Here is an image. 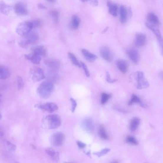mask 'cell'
<instances>
[{"instance_id": "1", "label": "cell", "mask_w": 163, "mask_h": 163, "mask_svg": "<svg viewBox=\"0 0 163 163\" xmlns=\"http://www.w3.org/2000/svg\"><path fill=\"white\" fill-rule=\"evenodd\" d=\"M61 124V119L57 114L47 115L43 119L42 126L47 129H53L57 128Z\"/></svg>"}, {"instance_id": "2", "label": "cell", "mask_w": 163, "mask_h": 163, "mask_svg": "<svg viewBox=\"0 0 163 163\" xmlns=\"http://www.w3.org/2000/svg\"><path fill=\"white\" fill-rule=\"evenodd\" d=\"M54 86L49 82H44L39 85L37 90L39 96L43 99L49 98L53 92Z\"/></svg>"}, {"instance_id": "3", "label": "cell", "mask_w": 163, "mask_h": 163, "mask_svg": "<svg viewBox=\"0 0 163 163\" xmlns=\"http://www.w3.org/2000/svg\"><path fill=\"white\" fill-rule=\"evenodd\" d=\"M39 36L35 32H30L25 36L24 39L20 42V45L23 48H27L30 45L34 44L39 40Z\"/></svg>"}, {"instance_id": "4", "label": "cell", "mask_w": 163, "mask_h": 163, "mask_svg": "<svg viewBox=\"0 0 163 163\" xmlns=\"http://www.w3.org/2000/svg\"><path fill=\"white\" fill-rule=\"evenodd\" d=\"M33 29L30 21H25L19 24L16 28V32L19 35L25 36Z\"/></svg>"}, {"instance_id": "5", "label": "cell", "mask_w": 163, "mask_h": 163, "mask_svg": "<svg viewBox=\"0 0 163 163\" xmlns=\"http://www.w3.org/2000/svg\"><path fill=\"white\" fill-rule=\"evenodd\" d=\"M135 78L137 81V88L142 90L148 88L149 83L145 78L144 73L141 71H138L135 74Z\"/></svg>"}, {"instance_id": "6", "label": "cell", "mask_w": 163, "mask_h": 163, "mask_svg": "<svg viewBox=\"0 0 163 163\" xmlns=\"http://www.w3.org/2000/svg\"><path fill=\"white\" fill-rule=\"evenodd\" d=\"M30 73L32 80L35 82L40 81L45 78L44 71L39 67H34L31 68Z\"/></svg>"}, {"instance_id": "7", "label": "cell", "mask_w": 163, "mask_h": 163, "mask_svg": "<svg viewBox=\"0 0 163 163\" xmlns=\"http://www.w3.org/2000/svg\"><path fill=\"white\" fill-rule=\"evenodd\" d=\"M65 136L62 132H57L51 136L50 141L52 145L55 146H60L63 145L65 140Z\"/></svg>"}, {"instance_id": "8", "label": "cell", "mask_w": 163, "mask_h": 163, "mask_svg": "<svg viewBox=\"0 0 163 163\" xmlns=\"http://www.w3.org/2000/svg\"><path fill=\"white\" fill-rule=\"evenodd\" d=\"M145 25L148 29L153 32L157 37L159 44L161 47L162 53L163 56V38L162 37L160 30L156 26L149 23H146Z\"/></svg>"}, {"instance_id": "9", "label": "cell", "mask_w": 163, "mask_h": 163, "mask_svg": "<svg viewBox=\"0 0 163 163\" xmlns=\"http://www.w3.org/2000/svg\"><path fill=\"white\" fill-rule=\"evenodd\" d=\"M35 107L50 113H53L58 109L57 105L55 103L52 102H47L43 104H37L35 106Z\"/></svg>"}, {"instance_id": "10", "label": "cell", "mask_w": 163, "mask_h": 163, "mask_svg": "<svg viewBox=\"0 0 163 163\" xmlns=\"http://www.w3.org/2000/svg\"><path fill=\"white\" fill-rule=\"evenodd\" d=\"M14 10L15 13L19 15H25L28 13L27 6L25 3L22 2L15 4Z\"/></svg>"}, {"instance_id": "11", "label": "cell", "mask_w": 163, "mask_h": 163, "mask_svg": "<svg viewBox=\"0 0 163 163\" xmlns=\"http://www.w3.org/2000/svg\"><path fill=\"white\" fill-rule=\"evenodd\" d=\"M100 53L102 57L107 62L112 61L113 55L112 52L108 47L104 46L101 47Z\"/></svg>"}, {"instance_id": "12", "label": "cell", "mask_w": 163, "mask_h": 163, "mask_svg": "<svg viewBox=\"0 0 163 163\" xmlns=\"http://www.w3.org/2000/svg\"><path fill=\"white\" fill-rule=\"evenodd\" d=\"M127 54L132 62L135 64L138 63L140 59V55L137 50L131 48L127 50Z\"/></svg>"}, {"instance_id": "13", "label": "cell", "mask_w": 163, "mask_h": 163, "mask_svg": "<svg viewBox=\"0 0 163 163\" xmlns=\"http://www.w3.org/2000/svg\"><path fill=\"white\" fill-rule=\"evenodd\" d=\"M31 53L36 54L41 57H45L47 54V50L46 47L42 45L34 46L30 50Z\"/></svg>"}, {"instance_id": "14", "label": "cell", "mask_w": 163, "mask_h": 163, "mask_svg": "<svg viewBox=\"0 0 163 163\" xmlns=\"http://www.w3.org/2000/svg\"><path fill=\"white\" fill-rule=\"evenodd\" d=\"M146 41V37L144 34L138 33L136 34L135 44L136 47H141L144 46L145 45Z\"/></svg>"}, {"instance_id": "15", "label": "cell", "mask_w": 163, "mask_h": 163, "mask_svg": "<svg viewBox=\"0 0 163 163\" xmlns=\"http://www.w3.org/2000/svg\"><path fill=\"white\" fill-rule=\"evenodd\" d=\"M45 64L50 68L54 70L58 69L60 67L61 62L58 60L49 58L46 60Z\"/></svg>"}, {"instance_id": "16", "label": "cell", "mask_w": 163, "mask_h": 163, "mask_svg": "<svg viewBox=\"0 0 163 163\" xmlns=\"http://www.w3.org/2000/svg\"><path fill=\"white\" fill-rule=\"evenodd\" d=\"M24 57L27 60L34 64H39L41 60V57L33 53L25 54Z\"/></svg>"}, {"instance_id": "17", "label": "cell", "mask_w": 163, "mask_h": 163, "mask_svg": "<svg viewBox=\"0 0 163 163\" xmlns=\"http://www.w3.org/2000/svg\"><path fill=\"white\" fill-rule=\"evenodd\" d=\"M82 126L83 129L89 132H92L94 130V125L92 119L87 118L83 121Z\"/></svg>"}, {"instance_id": "18", "label": "cell", "mask_w": 163, "mask_h": 163, "mask_svg": "<svg viewBox=\"0 0 163 163\" xmlns=\"http://www.w3.org/2000/svg\"><path fill=\"white\" fill-rule=\"evenodd\" d=\"M116 65L119 70L123 73L128 71V65L127 62L124 60L118 59L116 62Z\"/></svg>"}, {"instance_id": "19", "label": "cell", "mask_w": 163, "mask_h": 163, "mask_svg": "<svg viewBox=\"0 0 163 163\" xmlns=\"http://www.w3.org/2000/svg\"><path fill=\"white\" fill-rule=\"evenodd\" d=\"M107 6L108 8L110 14L113 17H117L118 12V7L116 3L112 1H108L107 3Z\"/></svg>"}, {"instance_id": "20", "label": "cell", "mask_w": 163, "mask_h": 163, "mask_svg": "<svg viewBox=\"0 0 163 163\" xmlns=\"http://www.w3.org/2000/svg\"><path fill=\"white\" fill-rule=\"evenodd\" d=\"M80 20L78 16L74 15L71 17L70 24V26L71 29L76 30L78 29L80 24Z\"/></svg>"}, {"instance_id": "21", "label": "cell", "mask_w": 163, "mask_h": 163, "mask_svg": "<svg viewBox=\"0 0 163 163\" xmlns=\"http://www.w3.org/2000/svg\"><path fill=\"white\" fill-rule=\"evenodd\" d=\"M82 53L83 56L87 61L89 62H93L96 60L98 58L96 55L90 53L88 50L86 49H82Z\"/></svg>"}, {"instance_id": "22", "label": "cell", "mask_w": 163, "mask_h": 163, "mask_svg": "<svg viewBox=\"0 0 163 163\" xmlns=\"http://www.w3.org/2000/svg\"><path fill=\"white\" fill-rule=\"evenodd\" d=\"M10 71L8 67L4 65L0 66V78L2 80L8 78L10 75Z\"/></svg>"}, {"instance_id": "23", "label": "cell", "mask_w": 163, "mask_h": 163, "mask_svg": "<svg viewBox=\"0 0 163 163\" xmlns=\"http://www.w3.org/2000/svg\"><path fill=\"white\" fill-rule=\"evenodd\" d=\"M46 152L53 161L57 162L59 159V153L54 149L49 148L46 149Z\"/></svg>"}, {"instance_id": "24", "label": "cell", "mask_w": 163, "mask_h": 163, "mask_svg": "<svg viewBox=\"0 0 163 163\" xmlns=\"http://www.w3.org/2000/svg\"><path fill=\"white\" fill-rule=\"evenodd\" d=\"M147 20L152 25H154L159 26L160 25L161 23L158 17L156 15L152 13H149L147 17Z\"/></svg>"}, {"instance_id": "25", "label": "cell", "mask_w": 163, "mask_h": 163, "mask_svg": "<svg viewBox=\"0 0 163 163\" xmlns=\"http://www.w3.org/2000/svg\"><path fill=\"white\" fill-rule=\"evenodd\" d=\"M120 19L122 24L125 23L128 17V12L126 8L123 6H121L120 9Z\"/></svg>"}, {"instance_id": "26", "label": "cell", "mask_w": 163, "mask_h": 163, "mask_svg": "<svg viewBox=\"0 0 163 163\" xmlns=\"http://www.w3.org/2000/svg\"><path fill=\"white\" fill-rule=\"evenodd\" d=\"M11 9V6L7 4L3 1L0 2V10L1 12L4 14H8Z\"/></svg>"}, {"instance_id": "27", "label": "cell", "mask_w": 163, "mask_h": 163, "mask_svg": "<svg viewBox=\"0 0 163 163\" xmlns=\"http://www.w3.org/2000/svg\"><path fill=\"white\" fill-rule=\"evenodd\" d=\"M140 119L137 118H134L131 121L129 128L131 131H134L136 130L140 125Z\"/></svg>"}, {"instance_id": "28", "label": "cell", "mask_w": 163, "mask_h": 163, "mask_svg": "<svg viewBox=\"0 0 163 163\" xmlns=\"http://www.w3.org/2000/svg\"><path fill=\"white\" fill-rule=\"evenodd\" d=\"M50 15L52 18L54 22L56 24L58 23L59 20L60 13L57 10L53 9L50 11Z\"/></svg>"}, {"instance_id": "29", "label": "cell", "mask_w": 163, "mask_h": 163, "mask_svg": "<svg viewBox=\"0 0 163 163\" xmlns=\"http://www.w3.org/2000/svg\"><path fill=\"white\" fill-rule=\"evenodd\" d=\"M68 56L71 62L74 65L79 67H81V63L78 61L74 54L71 52H69L68 53Z\"/></svg>"}, {"instance_id": "30", "label": "cell", "mask_w": 163, "mask_h": 163, "mask_svg": "<svg viewBox=\"0 0 163 163\" xmlns=\"http://www.w3.org/2000/svg\"><path fill=\"white\" fill-rule=\"evenodd\" d=\"M98 133L99 136L103 140H108L109 137L104 127L102 126L100 127L98 130Z\"/></svg>"}, {"instance_id": "31", "label": "cell", "mask_w": 163, "mask_h": 163, "mask_svg": "<svg viewBox=\"0 0 163 163\" xmlns=\"http://www.w3.org/2000/svg\"><path fill=\"white\" fill-rule=\"evenodd\" d=\"M135 103H138L140 106H141L143 103L138 97L136 96V95L133 94L132 98H131V100L128 103V105L129 106H131Z\"/></svg>"}, {"instance_id": "32", "label": "cell", "mask_w": 163, "mask_h": 163, "mask_svg": "<svg viewBox=\"0 0 163 163\" xmlns=\"http://www.w3.org/2000/svg\"><path fill=\"white\" fill-rule=\"evenodd\" d=\"M33 28H39L41 27L42 24V22L39 19H35L30 21Z\"/></svg>"}, {"instance_id": "33", "label": "cell", "mask_w": 163, "mask_h": 163, "mask_svg": "<svg viewBox=\"0 0 163 163\" xmlns=\"http://www.w3.org/2000/svg\"><path fill=\"white\" fill-rule=\"evenodd\" d=\"M101 103L102 105H104L111 97V95L104 93L102 94Z\"/></svg>"}, {"instance_id": "34", "label": "cell", "mask_w": 163, "mask_h": 163, "mask_svg": "<svg viewBox=\"0 0 163 163\" xmlns=\"http://www.w3.org/2000/svg\"><path fill=\"white\" fill-rule=\"evenodd\" d=\"M126 141L127 143L135 145L138 144V142L136 139L132 136H129L127 137Z\"/></svg>"}, {"instance_id": "35", "label": "cell", "mask_w": 163, "mask_h": 163, "mask_svg": "<svg viewBox=\"0 0 163 163\" xmlns=\"http://www.w3.org/2000/svg\"><path fill=\"white\" fill-rule=\"evenodd\" d=\"M18 88L19 90L22 89L24 86V83L22 78L19 76L17 78Z\"/></svg>"}, {"instance_id": "36", "label": "cell", "mask_w": 163, "mask_h": 163, "mask_svg": "<svg viewBox=\"0 0 163 163\" xmlns=\"http://www.w3.org/2000/svg\"><path fill=\"white\" fill-rule=\"evenodd\" d=\"M110 151V149L106 148L102 150L100 152L94 153V154L99 157L104 156V155L109 152Z\"/></svg>"}, {"instance_id": "37", "label": "cell", "mask_w": 163, "mask_h": 163, "mask_svg": "<svg viewBox=\"0 0 163 163\" xmlns=\"http://www.w3.org/2000/svg\"><path fill=\"white\" fill-rule=\"evenodd\" d=\"M80 63L81 67H82L83 69L85 71V73L86 76L87 77H89L90 76V74L88 68H87V66L84 62H81Z\"/></svg>"}, {"instance_id": "38", "label": "cell", "mask_w": 163, "mask_h": 163, "mask_svg": "<svg viewBox=\"0 0 163 163\" xmlns=\"http://www.w3.org/2000/svg\"><path fill=\"white\" fill-rule=\"evenodd\" d=\"M106 80L107 82L110 83H114L117 81V79H111L110 75L108 72H107L106 73Z\"/></svg>"}, {"instance_id": "39", "label": "cell", "mask_w": 163, "mask_h": 163, "mask_svg": "<svg viewBox=\"0 0 163 163\" xmlns=\"http://www.w3.org/2000/svg\"><path fill=\"white\" fill-rule=\"evenodd\" d=\"M70 101L72 104V108H71V111L73 113L74 112L75 108L77 106V104L76 101L73 98H70Z\"/></svg>"}, {"instance_id": "40", "label": "cell", "mask_w": 163, "mask_h": 163, "mask_svg": "<svg viewBox=\"0 0 163 163\" xmlns=\"http://www.w3.org/2000/svg\"><path fill=\"white\" fill-rule=\"evenodd\" d=\"M7 145L9 149L12 151H15L16 149V146L9 142H7Z\"/></svg>"}, {"instance_id": "41", "label": "cell", "mask_w": 163, "mask_h": 163, "mask_svg": "<svg viewBox=\"0 0 163 163\" xmlns=\"http://www.w3.org/2000/svg\"><path fill=\"white\" fill-rule=\"evenodd\" d=\"M77 144L79 148L81 149H83L85 148L86 145L81 141H77Z\"/></svg>"}, {"instance_id": "42", "label": "cell", "mask_w": 163, "mask_h": 163, "mask_svg": "<svg viewBox=\"0 0 163 163\" xmlns=\"http://www.w3.org/2000/svg\"><path fill=\"white\" fill-rule=\"evenodd\" d=\"M89 2L91 4L95 6H97L98 4V1H90Z\"/></svg>"}, {"instance_id": "43", "label": "cell", "mask_w": 163, "mask_h": 163, "mask_svg": "<svg viewBox=\"0 0 163 163\" xmlns=\"http://www.w3.org/2000/svg\"><path fill=\"white\" fill-rule=\"evenodd\" d=\"M39 9H45L46 8V7L42 3H39L38 5Z\"/></svg>"}, {"instance_id": "44", "label": "cell", "mask_w": 163, "mask_h": 163, "mask_svg": "<svg viewBox=\"0 0 163 163\" xmlns=\"http://www.w3.org/2000/svg\"><path fill=\"white\" fill-rule=\"evenodd\" d=\"M108 27H106V28L104 30H103L102 33H105L106 32L107 30H108Z\"/></svg>"}, {"instance_id": "45", "label": "cell", "mask_w": 163, "mask_h": 163, "mask_svg": "<svg viewBox=\"0 0 163 163\" xmlns=\"http://www.w3.org/2000/svg\"><path fill=\"white\" fill-rule=\"evenodd\" d=\"M47 1L50 3H53L55 1H54V0H49V1Z\"/></svg>"}, {"instance_id": "46", "label": "cell", "mask_w": 163, "mask_h": 163, "mask_svg": "<svg viewBox=\"0 0 163 163\" xmlns=\"http://www.w3.org/2000/svg\"><path fill=\"white\" fill-rule=\"evenodd\" d=\"M161 75L162 78L163 79V73H161Z\"/></svg>"}, {"instance_id": "47", "label": "cell", "mask_w": 163, "mask_h": 163, "mask_svg": "<svg viewBox=\"0 0 163 163\" xmlns=\"http://www.w3.org/2000/svg\"><path fill=\"white\" fill-rule=\"evenodd\" d=\"M112 163H118V162L117 161H115Z\"/></svg>"}, {"instance_id": "48", "label": "cell", "mask_w": 163, "mask_h": 163, "mask_svg": "<svg viewBox=\"0 0 163 163\" xmlns=\"http://www.w3.org/2000/svg\"><path fill=\"white\" fill-rule=\"evenodd\" d=\"M65 163H70L66 162H65Z\"/></svg>"}, {"instance_id": "49", "label": "cell", "mask_w": 163, "mask_h": 163, "mask_svg": "<svg viewBox=\"0 0 163 163\" xmlns=\"http://www.w3.org/2000/svg\"></svg>"}]
</instances>
